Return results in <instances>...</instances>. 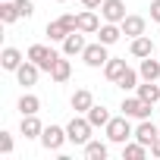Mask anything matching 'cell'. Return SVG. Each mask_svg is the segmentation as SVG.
<instances>
[{
    "mask_svg": "<svg viewBox=\"0 0 160 160\" xmlns=\"http://www.w3.org/2000/svg\"><path fill=\"white\" fill-rule=\"evenodd\" d=\"M69 104H72V110H75V113H88V110L94 107V94H91L88 88H78V91L72 94V101H69Z\"/></svg>",
    "mask_w": 160,
    "mask_h": 160,
    "instance_id": "9a60e30c",
    "label": "cell"
},
{
    "mask_svg": "<svg viewBox=\"0 0 160 160\" xmlns=\"http://www.w3.org/2000/svg\"><path fill=\"white\" fill-rule=\"evenodd\" d=\"M10 151H13V135L0 132V154H10Z\"/></svg>",
    "mask_w": 160,
    "mask_h": 160,
    "instance_id": "f546056e",
    "label": "cell"
},
{
    "mask_svg": "<svg viewBox=\"0 0 160 160\" xmlns=\"http://www.w3.org/2000/svg\"><path fill=\"white\" fill-rule=\"evenodd\" d=\"M119 28H122V35H126V38H138V35H144L148 22H144L141 16H126V19L119 22Z\"/></svg>",
    "mask_w": 160,
    "mask_h": 160,
    "instance_id": "4fadbf2b",
    "label": "cell"
},
{
    "mask_svg": "<svg viewBox=\"0 0 160 160\" xmlns=\"http://www.w3.org/2000/svg\"><path fill=\"white\" fill-rule=\"evenodd\" d=\"M135 91H138V98L148 101V104H157V101H160V85H154V82H144V85H138Z\"/></svg>",
    "mask_w": 160,
    "mask_h": 160,
    "instance_id": "cb8c5ba5",
    "label": "cell"
},
{
    "mask_svg": "<svg viewBox=\"0 0 160 160\" xmlns=\"http://www.w3.org/2000/svg\"><path fill=\"white\" fill-rule=\"evenodd\" d=\"M138 72H141L144 82H157V78H160V60L144 57V60H141V66H138Z\"/></svg>",
    "mask_w": 160,
    "mask_h": 160,
    "instance_id": "ac0fdd59",
    "label": "cell"
},
{
    "mask_svg": "<svg viewBox=\"0 0 160 160\" xmlns=\"http://www.w3.org/2000/svg\"><path fill=\"white\" fill-rule=\"evenodd\" d=\"M16 7H19V16L22 19H32L35 16V3H32V0H16Z\"/></svg>",
    "mask_w": 160,
    "mask_h": 160,
    "instance_id": "f1b7e54d",
    "label": "cell"
},
{
    "mask_svg": "<svg viewBox=\"0 0 160 160\" xmlns=\"http://www.w3.org/2000/svg\"><path fill=\"white\" fill-rule=\"evenodd\" d=\"M101 16H104V22H122L129 13H126V3H122V0H104Z\"/></svg>",
    "mask_w": 160,
    "mask_h": 160,
    "instance_id": "ba28073f",
    "label": "cell"
},
{
    "mask_svg": "<svg viewBox=\"0 0 160 160\" xmlns=\"http://www.w3.org/2000/svg\"><path fill=\"white\" fill-rule=\"evenodd\" d=\"M22 135L25 138H41V132H44V126H41V119H38V113H32V116H22Z\"/></svg>",
    "mask_w": 160,
    "mask_h": 160,
    "instance_id": "ffe728a7",
    "label": "cell"
},
{
    "mask_svg": "<svg viewBox=\"0 0 160 160\" xmlns=\"http://www.w3.org/2000/svg\"><path fill=\"white\" fill-rule=\"evenodd\" d=\"M82 7H85V10H101L104 0H82Z\"/></svg>",
    "mask_w": 160,
    "mask_h": 160,
    "instance_id": "1f68e13d",
    "label": "cell"
},
{
    "mask_svg": "<svg viewBox=\"0 0 160 160\" xmlns=\"http://www.w3.org/2000/svg\"><path fill=\"white\" fill-rule=\"evenodd\" d=\"M75 22H78V16H72V13H66V16H60V19L47 22V38H50V41H60V44H63V41H66V35L78 28Z\"/></svg>",
    "mask_w": 160,
    "mask_h": 160,
    "instance_id": "3957f363",
    "label": "cell"
},
{
    "mask_svg": "<svg viewBox=\"0 0 160 160\" xmlns=\"http://www.w3.org/2000/svg\"><path fill=\"white\" fill-rule=\"evenodd\" d=\"M82 60H85V66H91V69H101L107 60H110V53H107V44H88L85 50H82Z\"/></svg>",
    "mask_w": 160,
    "mask_h": 160,
    "instance_id": "8992f818",
    "label": "cell"
},
{
    "mask_svg": "<svg viewBox=\"0 0 160 160\" xmlns=\"http://www.w3.org/2000/svg\"><path fill=\"white\" fill-rule=\"evenodd\" d=\"M85 116L91 119V126H94V129H98V126H107V122L113 119V116L107 113V107H98V104H94V107H91V110H88Z\"/></svg>",
    "mask_w": 160,
    "mask_h": 160,
    "instance_id": "484cf974",
    "label": "cell"
},
{
    "mask_svg": "<svg viewBox=\"0 0 160 160\" xmlns=\"http://www.w3.org/2000/svg\"><path fill=\"white\" fill-rule=\"evenodd\" d=\"M16 19H22L16 0H0V22H3V25H13Z\"/></svg>",
    "mask_w": 160,
    "mask_h": 160,
    "instance_id": "44dd1931",
    "label": "cell"
},
{
    "mask_svg": "<svg viewBox=\"0 0 160 160\" xmlns=\"http://www.w3.org/2000/svg\"><path fill=\"white\" fill-rule=\"evenodd\" d=\"M148 151H151V148H148V144H141V141H135V144H129V141H126V144H122V160H144V157H148Z\"/></svg>",
    "mask_w": 160,
    "mask_h": 160,
    "instance_id": "7402d4cb",
    "label": "cell"
},
{
    "mask_svg": "<svg viewBox=\"0 0 160 160\" xmlns=\"http://www.w3.org/2000/svg\"><path fill=\"white\" fill-rule=\"evenodd\" d=\"M119 38H122L119 22H104V25L98 28V41H101V44H107V47H110V44H116Z\"/></svg>",
    "mask_w": 160,
    "mask_h": 160,
    "instance_id": "5bb4252c",
    "label": "cell"
},
{
    "mask_svg": "<svg viewBox=\"0 0 160 160\" xmlns=\"http://www.w3.org/2000/svg\"><path fill=\"white\" fill-rule=\"evenodd\" d=\"M38 72H41V66H38V63H32V60H25V63L16 69V78H19V85L32 88V85L38 82Z\"/></svg>",
    "mask_w": 160,
    "mask_h": 160,
    "instance_id": "30bf717a",
    "label": "cell"
},
{
    "mask_svg": "<svg viewBox=\"0 0 160 160\" xmlns=\"http://www.w3.org/2000/svg\"><path fill=\"white\" fill-rule=\"evenodd\" d=\"M0 66H3L7 72H16L22 66V53L16 47H3V53H0Z\"/></svg>",
    "mask_w": 160,
    "mask_h": 160,
    "instance_id": "e0dca14e",
    "label": "cell"
},
{
    "mask_svg": "<svg viewBox=\"0 0 160 160\" xmlns=\"http://www.w3.org/2000/svg\"><path fill=\"white\" fill-rule=\"evenodd\" d=\"M107 154H110V151H107L104 141H88V144H85V157H88V160H107Z\"/></svg>",
    "mask_w": 160,
    "mask_h": 160,
    "instance_id": "4316f807",
    "label": "cell"
},
{
    "mask_svg": "<svg viewBox=\"0 0 160 160\" xmlns=\"http://www.w3.org/2000/svg\"><path fill=\"white\" fill-rule=\"evenodd\" d=\"M126 69H129V66H126V60H119V57H110V60L104 63V75L110 78V82H119Z\"/></svg>",
    "mask_w": 160,
    "mask_h": 160,
    "instance_id": "d6986e66",
    "label": "cell"
},
{
    "mask_svg": "<svg viewBox=\"0 0 160 160\" xmlns=\"http://www.w3.org/2000/svg\"><path fill=\"white\" fill-rule=\"evenodd\" d=\"M78 32H85V35H98V28H101V19H98V13L94 10H85V13H78Z\"/></svg>",
    "mask_w": 160,
    "mask_h": 160,
    "instance_id": "2e32d148",
    "label": "cell"
},
{
    "mask_svg": "<svg viewBox=\"0 0 160 160\" xmlns=\"http://www.w3.org/2000/svg\"><path fill=\"white\" fill-rule=\"evenodd\" d=\"M104 129H107V138H110L113 144H126L129 138H135V129L129 126V116H126V113H122V116H113Z\"/></svg>",
    "mask_w": 160,
    "mask_h": 160,
    "instance_id": "6da1fadb",
    "label": "cell"
},
{
    "mask_svg": "<svg viewBox=\"0 0 160 160\" xmlns=\"http://www.w3.org/2000/svg\"><path fill=\"white\" fill-rule=\"evenodd\" d=\"M91 129H94V126H91L88 116H72L69 126H66V135H69L72 144H82V148H85V144L91 141Z\"/></svg>",
    "mask_w": 160,
    "mask_h": 160,
    "instance_id": "7a4b0ae2",
    "label": "cell"
},
{
    "mask_svg": "<svg viewBox=\"0 0 160 160\" xmlns=\"http://www.w3.org/2000/svg\"><path fill=\"white\" fill-rule=\"evenodd\" d=\"M41 110V101L35 98V94H22L19 98V113L22 116H32V113H38Z\"/></svg>",
    "mask_w": 160,
    "mask_h": 160,
    "instance_id": "d4e9b609",
    "label": "cell"
},
{
    "mask_svg": "<svg viewBox=\"0 0 160 160\" xmlns=\"http://www.w3.org/2000/svg\"><path fill=\"white\" fill-rule=\"evenodd\" d=\"M69 75H72V63L60 57V60L53 63V69H50V78H53V82H66Z\"/></svg>",
    "mask_w": 160,
    "mask_h": 160,
    "instance_id": "603a6c76",
    "label": "cell"
},
{
    "mask_svg": "<svg viewBox=\"0 0 160 160\" xmlns=\"http://www.w3.org/2000/svg\"><path fill=\"white\" fill-rule=\"evenodd\" d=\"M129 53H132V57H138V60H144V57H154V41H151L148 35H138V38H132V44H129Z\"/></svg>",
    "mask_w": 160,
    "mask_h": 160,
    "instance_id": "8fae6325",
    "label": "cell"
},
{
    "mask_svg": "<svg viewBox=\"0 0 160 160\" xmlns=\"http://www.w3.org/2000/svg\"><path fill=\"white\" fill-rule=\"evenodd\" d=\"M151 157H157V160H160V135H157V138H154V144H151Z\"/></svg>",
    "mask_w": 160,
    "mask_h": 160,
    "instance_id": "d6a6232c",
    "label": "cell"
},
{
    "mask_svg": "<svg viewBox=\"0 0 160 160\" xmlns=\"http://www.w3.org/2000/svg\"><path fill=\"white\" fill-rule=\"evenodd\" d=\"M157 135H160V129H157L151 119H141V122L135 126V141H141V144H148V148L154 144V138H157Z\"/></svg>",
    "mask_w": 160,
    "mask_h": 160,
    "instance_id": "7c38bea8",
    "label": "cell"
},
{
    "mask_svg": "<svg viewBox=\"0 0 160 160\" xmlns=\"http://www.w3.org/2000/svg\"><path fill=\"white\" fill-rule=\"evenodd\" d=\"M88 44H85V32H69L66 35V41H63V57H75V53H82Z\"/></svg>",
    "mask_w": 160,
    "mask_h": 160,
    "instance_id": "9c48e42d",
    "label": "cell"
},
{
    "mask_svg": "<svg viewBox=\"0 0 160 160\" xmlns=\"http://www.w3.org/2000/svg\"><path fill=\"white\" fill-rule=\"evenodd\" d=\"M151 19L160 25V0H151Z\"/></svg>",
    "mask_w": 160,
    "mask_h": 160,
    "instance_id": "4dcf8cb0",
    "label": "cell"
},
{
    "mask_svg": "<svg viewBox=\"0 0 160 160\" xmlns=\"http://www.w3.org/2000/svg\"><path fill=\"white\" fill-rule=\"evenodd\" d=\"M57 3H66V0H57Z\"/></svg>",
    "mask_w": 160,
    "mask_h": 160,
    "instance_id": "836d02e7",
    "label": "cell"
},
{
    "mask_svg": "<svg viewBox=\"0 0 160 160\" xmlns=\"http://www.w3.org/2000/svg\"><path fill=\"white\" fill-rule=\"evenodd\" d=\"M25 57H28L32 63H38V66H41L44 72H50V69H53V63L60 60V53H57L53 47H47V44H32Z\"/></svg>",
    "mask_w": 160,
    "mask_h": 160,
    "instance_id": "277c9868",
    "label": "cell"
},
{
    "mask_svg": "<svg viewBox=\"0 0 160 160\" xmlns=\"http://www.w3.org/2000/svg\"><path fill=\"white\" fill-rule=\"evenodd\" d=\"M138 75H141V72H135V69H126V72H122V78H119L116 85H119L122 91H132V88H138Z\"/></svg>",
    "mask_w": 160,
    "mask_h": 160,
    "instance_id": "83f0119b",
    "label": "cell"
},
{
    "mask_svg": "<svg viewBox=\"0 0 160 160\" xmlns=\"http://www.w3.org/2000/svg\"><path fill=\"white\" fill-rule=\"evenodd\" d=\"M63 141H69L66 129H60V126H44V132H41V144H44L47 151H60Z\"/></svg>",
    "mask_w": 160,
    "mask_h": 160,
    "instance_id": "52a82bcc",
    "label": "cell"
},
{
    "mask_svg": "<svg viewBox=\"0 0 160 160\" xmlns=\"http://www.w3.org/2000/svg\"><path fill=\"white\" fill-rule=\"evenodd\" d=\"M151 107H154V104H148V101H141V98L135 94V98H126L119 110H122L129 119H148V116H151Z\"/></svg>",
    "mask_w": 160,
    "mask_h": 160,
    "instance_id": "5b68a950",
    "label": "cell"
}]
</instances>
